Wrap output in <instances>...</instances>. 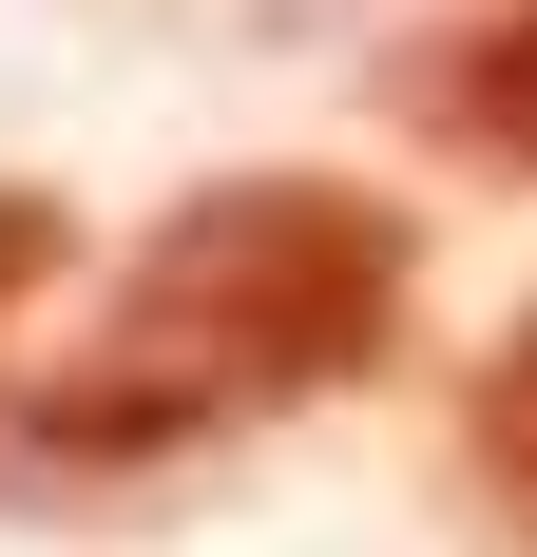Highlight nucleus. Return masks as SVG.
I'll use <instances>...</instances> for the list:
<instances>
[{"instance_id": "1", "label": "nucleus", "mask_w": 537, "mask_h": 557, "mask_svg": "<svg viewBox=\"0 0 537 557\" xmlns=\"http://www.w3.org/2000/svg\"><path fill=\"white\" fill-rule=\"evenodd\" d=\"M423 288V231L346 193V173H230L115 270V327L58 346V385L0 423V500H97L135 461H192V443H250L288 404L365 385L384 327Z\"/></svg>"}, {"instance_id": "2", "label": "nucleus", "mask_w": 537, "mask_h": 557, "mask_svg": "<svg viewBox=\"0 0 537 557\" xmlns=\"http://www.w3.org/2000/svg\"><path fill=\"white\" fill-rule=\"evenodd\" d=\"M403 135L461 173H537V0H461L441 39H403Z\"/></svg>"}, {"instance_id": "3", "label": "nucleus", "mask_w": 537, "mask_h": 557, "mask_svg": "<svg viewBox=\"0 0 537 557\" xmlns=\"http://www.w3.org/2000/svg\"><path fill=\"white\" fill-rule=\"evenodd\" d=\"M461 443H480V481L537 519V308H519V346L480 366V423H461Z\"/></svg>"}, {"instance_id": "4", "label": "nucleus", "mask_w": 537, "mask_h": 557, "mask_svg": "<svg viewBox=\"0 0 537 557\" xmlns=\"http://www.w3.org/2000/svg\"><path fill=\"white\" fill-rule=\"evenodd\" d=\"M58 250H77V231H58V193H0V308H20V288H58Z\"/></svg>"}]
</instances>
